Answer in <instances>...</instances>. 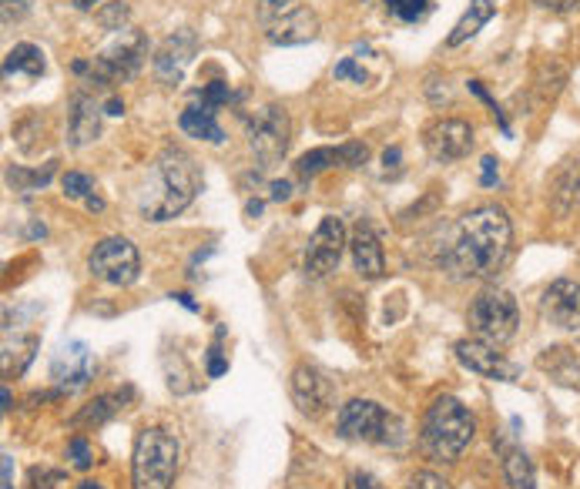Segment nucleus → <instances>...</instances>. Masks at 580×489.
I'll list each match as a JSON object with an SVG mask.
<instances>
[{"mask_svg": "<svg viewBox=\"0 0 580 489\" xmlns=\"http://www.w3.org/2000/svg\"><path fill=\"white\" fill-rule=\"evenodd\" d=\"M172 298H179V302H182V305H185L189 312H198V302H195V298H192L189 292H179V295H172Z\"/></svg>", "mask_w": 580, "mask_h": 489, "instance_id": "a18cd8bd", "label": "nucleus"}, {"mask_svg": "<svg viewBox=\"0 0 580 489\" xmlns=\"http://www.w3.org/2000/svg\"><path fill=\"white\" fill-rule=\"evenodd\" d=\"M383 165H386V169H393V172L399 169V148H389V151L383 154Z\"/></svg>", "mask_w": 580, "mask_h": 489, "instance_id": "c03bdc74", "label": "nucleus"}, {"mask_svg": "<svg viewBox=\"0 0 580 489\" xmlns=\"http://www.w3.org/2000/svg\"><path fill=\"white\" fill-rule=\"evenodd\" d=\"M346 249H350L346 225L336 215H325L319 221V228L312 231L309 244H305V259H302L305 275L309 279H325L329 272H336V265H340Z\"/></svg>", "mask_w": 580, "mask_h": 489, "instance_id": "9d476101", "label": "nucleus"}, {"mask_svg": "<svg viewBox=\"0 0 580 489\" xmlns=\"http://www.w3.org/2000/svg\"><path fill=\"white\" fill-rule=\"evenodd\" d=\"M4 489H14V459L4 453Z\"/></svg>", "mask_w": 580, "mask_h": 489, "instance_id": "37998d69", "label": "nucleus"}, {"mask_svg": "<svg viewBox=\"0 0 580 489\" xmlns=\"http://www.w3.org/2000/svg\"><path fill=\"white\" fill-rule=\"evenodd\" d=\"M67 134H71V144L74 148H85L92 144L98 134H101V105L85 95V91H77L71 98V124H67Z\"/></svg>", "mask_w": 580, "mask_h": 489, "instance_id": "aec40b11", "label": "nucleus"}, {"mask_svg": "<svg viewBox=\"0 0 580 489\" xmlns=\"http://www.w3.org/2000/svg\"><path fill=\"white\" fill-rule=\"evenodd\" d=\"M67 459L74 463V469H88L92 463H95V453H92V446H88V439H71V446H67Z\"/></svg>", "mask_w": 580, "mask_h": 489, "instance_id": "2f4dec72", "label": "nucleus"}, {"mask_svg": "<svg viewBox=\"0 0 580 489\" xmlns=\"http://www.w3.org/2000/svg\"><path fill=\"white\" fill-rule=\"evenodd\" d=\"M292 195V185L289 182H272V202H286Z\"/></svg>", "mask_w": 580, "mask_h": 489, "instance_id": "79ce46f5", "label": "nucleus"}, {"mask_svg": "<svg viewBox=\"0 0 580 489\" xmlns=\"http://www.w3.org/2000/svg\"><path fill=\"white\" fill-rule=\"evenodd\" d=\"M179 472V439L158 426L141 430L131 453V489H172Z\"/></svg>", "mask_w": 580, "mask_h": 489, "instance_id": "20e7f679", "label": "nucleus"}, {"mask_svg": "<svg viewBox=\"0 0 580 489\" xmlns=\"http://www.w3.org/2000/svg\"><path fill=\"white\" fill-rule=\"evenodd\" d=\"M386 11L402 24H420L430 14V0H386Z\"/></svg>", "mask_w": 580, "mask_h": 489, "instance_id": "bb28decb", "label": "nucleus"}, {"mask_svg": "<svg viewBox=\"0 0 580 489\" xmlns=\"http://www.w3.org/2000/svg\"><path fill=\"white\" fill-rule=\"evenodd\" d=\"M144 57H148V41L138 31H121V37L111 47H105L92 61H77L74 70L77 74H88L92 85L98 80V85L111 88V85H118V80L135 77L138 67L144 64Z\"/></svg>", "mask_w": 580, "mask_h": 489, "instance_id": "423d86ee", "label": "nucleus"}, {"mask_svg": "<svg viewBox=\"0 0 580 489\" xmlns=\"http://www.w3.org/2000/svg\"><path fill=\"white\" fill-rule=\"evenodd\" d=\"M493 14H496V8H493V0H470V8L463 11V18L457 21V28L450 31V37H447V44L450 47H460V44H466L483 24H490L493 21Z\"/></svg>", "mask_w": 580, "mask_h": 489, "instance_id": "a878e982", "label": "nucleus"}, {"mask_svg": "<svg viewBox=\"0 0 580 489\" xmlns=\"http://www.w3.org/2000/svg\"><path fill=\"white\" fill-rule=\"evenodd\" d=\"M105 115H115V118H118V115H125V101L111 98V101H108V111H105Z\"/></svg>", "mask_w": 580, "mask_h": 489, "instance_id": "49530a36", "label": "nucleus"}, {"mask_svg": "<svg viewBox=\"0 0 580 489\" xmlns=\"http://www.w3.org/2000/svg\"><path fill=\"white\" fill-rule=\"evenodd\" d=\"M540 369H544L554 382L567 385V389H580V362H577V356H573L570 349H563V346L547 349V352L540 356Z\"/></svg>", "mask_w": 580, "mask_h": 489, "instance_id": "b1692460", "label": "nucleus"}, {"mask_svg": "<svg viewBox=\"0 0 580 489\" xmlns=\"http://www.w3.org/2000/svg\"><path fill=\"white\" fill-rule=\"evenodd\" d=\"M457 359L476 372L480 379H493V382H517L520 366L511 362L504 352H496V346L483 343V339H463L457 343Z\"/></svg>", "mask_w": 580, "mask_h": 489, "instance_id": "2eb2a0df", "label": "nucleus"}, {"mask_svg": "<svg viewBox=\"0 0 580 489\" xmlns=\"http://www.w3.org/2000/svg\"><path fill=\"white\" fill-rule=\"evenodd\" d=\"M501 459H504V479L511 489H537V472L530 456L520 446L501 443Z\"/></svg>", "mask_w": 580, "mask_h": 489, "instance_id": "393cba45", "label": "nucleus"}, {"mask_svg": "<svg viewBox=\"0 0 580 489\" xmlns=\"http://www.w3.org/2000/svg\"><path fill=\"white\" fill-rule=\"evenodd\" d=\"M537 4H540L544 11H554V14H567V11L580 8V0H537Z\"/></svg>", "mask_w": 580, "mask_h": 489, "instance_id": "58836bf2", "label": "nucleus"}, {"mask_svg": "<svg viewBox=\"0 0 580 489\" xmlns=\"http://www.w3.org/2000/svg\"><path fill=\"white\" fill-rule=\"evenodd\" d=\"M289 4H292V0H259V18H262V24H269L272 18L286 14Z\"/></svg>", "mask_w": 580, "mask_h": 489, "instance_id": "c9c22d12", "label": "nucleus"}, {"mask_svg": "<svg viewBox=\"0 0 580 489\" xmlns=\"http://www.w3.org/2000/svg\"><path fill=\"white\" fill-rule=\"evenodd\" d=\"M195 54H198V34L195 31L182 28V31L169 34L161 41V47L154 51V61H151L154 77L169 88L182 85V77H185L189 64L195 61Z\"/></svg>", "mask_w": 580, "mask_h": 489, "instance_id": "9b49d317", "label": "nucleus"}, {"mask_svg": "<svg viewBox=\"0 0 580 489\" xmlns=\"http://www.w3.org/2000/svg\"><path fill=\"white\" fill-rule=\"evenodd\" d=\"M540 312H544V318L554 325V329L577 333L580 329V282H573V279L550 282L544 289Z\"/></svg>", "mask_w": 580, "mask_h": 489, "instance_id": "dca6fc26", "label": "nucleus"}, {"mask_svg": "<svg viewBox=\"0 0 580 489\" xmlns=\"http://www.w3.org/2000/svg\"><path fill=\"white\" fill-rule=\"evenodd\" d=\"M95 352L85 343H61L51 359V379L61 392H80L95 379Z\"/></svg>", "mask_w": 580, "mask_h": 489, "instance_id": "f8f14e48", "label": "nucleus"}, {"mask_svg": "<svg viewBox=\"0 0 580 489\" xmlns=\"http://www.w3.org/2000/svg\"><path fill=\"white\" fill-rule=\"evenodd\" d=\"M409 489H450L443 476L430 472V469H420V472H412L409 476Z\"/></svg>", "mask_w": 580, "mask_h": 489, "instance_id": "f704fd0d", "label": "nucleus"}, {"mask_svg": "<svg viewBox=\"0 0 580 489\" xmlns=\"http://www.w3.org/2000/svg\"><path fill=\"white\" fill-rule=\"evenodd\" d=\"M202 192V169L182 148H164L148 172V182L138 195V211L148 221H169L182 215Z\"/></svg>", "mask_w": 580, "mask_h": 489, "instance_id": "f03ea898", "label": "nucleus"}, {"mask_svg": "<svg viewBox=\"0 0 580 489\" xmlns=\"http://www.w3.org/2000/svg\"><path fill=\"white\" fill-rule=\"evenodd\" d=\"M128 18H131V11H128L125 0H118V4H108V8L98 11V24H101L105 31H125Z\"/></svg>", "mask_w": 580, "mask_h": 489, "instance_id": "cd10ccee", "label": "nucleus"}, {"mask_svg": "<svg viewBox=\"0 0 580 489\" xmlns=\"http://www.w3.org/2000/svg\"><path fill=\"white\" fill-rule=\"evenodd\" d=\"M179 128L189 134V138H198V141H212V144H222L225 141V131L218 124V108L205 105V101H192L182 115H179Z\"/></svg>", "mask_w": 580, "mask_h": 489, "instance_id": "412c9836", "label": "nucleus"}, {"mask_svg": "<svg viewBox=\"0 0 580 489\" xmlns=\"http://www.w3.org/2000/svg\"><path fill=\"white\" fill-rule=\"evenodd\" d=\"M47 70V61H44V51L37 44H18L8 51L4 57V80H14V77H41Z\"/></svg>", "mask_w": 580, "mask_h": 489, "instance_id": "4be33fe9", "label": "nucleus"}, {"mask_svg": "<svg viewBox=\"0 0 580 489\" xmlns=\"http://www.w3.org/2000/svg\"><path fill=\"white\" fill-rule=\"evenodd\" d=\"M423 446L433 459L453 463L476 436V420L466 405L453 395L433 399V405L423 416Z\"/></svg>", "mask_w": 580, "mask_h": 489, "instance_id": "7ed1b4c3", "label": "nucleus"}, {"mask_svg": "<svg viewBox=\"0 0 580 489\" xmlns=\"http://www.w3.org/2000/svg\"><path fill=\"white\" fill-rule=\"evenodd\" d=\"M480 165H483V178H480V185H483V188L496 185V157H490V154H486V157L480 161Z\"/></svg>", "mask_w": 580, "mask_h": 489, "instance_id": "a19ab883", "label": "nucleus"}, {"mask_svg": "<svg viewBox=\"0 0 580 489\" xmlns=\"http://www.w3.org/2000/svg\"><path fill=\"white\" fill-rule=\"evenodd\" d=\"M61 188H64V195L67 198H88L92 195V178L88 175H80V172H67L64 178H61Z\"/></svg>", "mask_w": 580, "mask_h": 489, "instance_id": "c756f323", "label": "nucleus"}, {"mask_svg": "<svg viewBox=\"0 0 580 489\" xmlns=\"http://www.w3.org/2000/svg\"><path fill=\"white\" fill-rule=\"evenodd\" d=\"M292 402L299 405L302 416H325L336 402V385L322 369L315 366H296L292 372Z\"/></svg>", "mask_w": 580, "mask_h": 489, "instance_id": "ddd939ff", "label": "nucleus"}, {"mask_svg": "<svg viewBox=\"0 0 580 489\" xmlns=\"http://www.w3.org/2000/svg\"><path fill=\"white\" fill-rule=\"evenodd\" d=\"M366 154L369 151L359 141L343 144V148H315V151H309V154H302L296 161V172H299V178H315V175H322L325 169H333V165L356 169V165H363V161H366Z\"/></svg>", "mask_w": 580, "mask_h": 489, "instance_id": "a211bd4d", "label": "nucleus"}, {"mask_svg": "<svg viewBox=\"0 0 580 489\" xmlns=\"http://www.w3.org/2000/svg\"><path fill=\"white\" fill-rule=\"evenodd\" d=\"M51 175H54V161L44 169V172H21V169H11V182L14 185H21L24 192L28 188H34V185H47L51 182Z\"/></svg>", "mask_w": 580, "mask_h": 489, "instance_id": "7c9ffc66", "label": "nucleus"}, {"mask_svg": "<svg viewBox=\"0 0 580 489\" xmlns=\"http://www.w3.org/2000/svg\"><path fill=\"white\" fill-rule=\"evenodd\" d=\"M77 489H105V486H101V482H80Z\"/></svg>", "mask_w": 580, "mask_h": 489, "instance_id": "8fccbe9b", "label": "nucleus"}, {"mask_svg": "<svg viewBox=\"0 0 580 489\" xmlns=\"http://www.w3.org/2000/svg\"><path fill=\"white\" fill-rule=\"evenodd\" d=\"M95 4H101V0H74V8H77V11H92Z\"/></svg>", "mask_w": 580, "mask_h": 489, "instance_id": "09e8293b", "label": "nucleus"}, {"mask_svg": "<svg viewBox=\"0 0 580 489\" xmlns=\"http://www.w3.org/2000/svg\"><path fill=\"white\" fill-rule=\"evenodd\" d=\"M514 249V225L501 205H480L466 211L443 252L447 272L457 279H493L511 259Z\"/></svg>", "mask_w": 580, "mask_h": 489, "instance_id": "f257e3e1", "label": "nucleus"}, {"mask_svg": "<svg viewBox=\"0 0 580 489\" xmlns=\"http://www.w3.org/2000/svg\"><path fill=\"white\" fill-rule=\"evenodd\" d=\"M88 269H92V275L98 282L125 289V285H131L138 279L141 259H138V249L128 238L115 235V238H105V241L95 244V252L88 259Z\"/></svg>", "mask_w": 580, "mask_h": 489, "instance_id": "1a4fd4ad", "label": "nucleus"}, {"mask_svg": "<svg viewBox=\"0 0 580 489\" xmlns=\"http://www.w3.org/2000/svg\"><path fill=\"white\" fill-rule=\"evenodd\" d=\"M315 37H319V18L309 8H289L286 14H279L266 24V41L276 47H296V44H309Z\"/></svg>", "mask_w": 580, "mask_h": 489, "instance_id": "f3484780", "label": "nucleus"}, {"mask_svg": "<svg viewBox=\"0 0 580 489\" xmlns=\"http://www.w3.org/2000/svg\"><path fill=\"white\" fill-rule=\"evenodd\" d=\"M423 148L433 161L440 165H450V161H460L470 154L473 148V128L463 118H437L427 131H423Z\"/></svg>", "mask_w": 580, "mask_h": 489, "instance_id": "4468645a", "label": "nucleus"}, {"mask_svg": "<svg viewBox=\"0 0 580 489\" xmlns=\"http://www.w3.org/2000/svg\"><path fill=\"white\" fill-rule=\"evenodd\" d=\"M517 325H520V308L507 289H486L473 298L470 329L476 339L490 346H504L517 336Z\"/></svg>", "mask_w": 580, "mask_h": 489, "instance_id": "39448f33", "label": "nucleus"}, {"mask_svg": "<svg viewBox=\"0 0 580 489\" xmlns=\"http://www.w3.org/2000/svg\"><path fill=\"white\" fill-rule=\"evenodd\" d=\"M245 134H248V148L259 157L262 169H272L286 157L289 141H292V121L286 115V108L279 105H262L248 115L245 121Z\"/></svg>", "mask_w": 580, "mask_h": 489, "instance_id": "0eeeda50", "label": "nucleus"}, {"mask_svg": "<svg viewBox=\"0 0 580 489\" xmlns=\"http://www.w3.org/2000/svg\"><path fill=\"white\" fill-rule=\"evenodd\" d=\"M350 252H353V265L363 279H383L386 272V259H383V244L373 231L369 221H359L353 228V238H350Z\"/></svg>", "mask_w": 580, "mask_h": 489, "instance_id": "6ab92c4d", "label": "nucleus"}, {"mask_svg": "<svg viewBox=\"0 0 580 489\" xmlns=\"http://www.w3.org/2000/svg\"><path fill=\"white\" fill-rule=\"evenodd\" d=\"M34 0H0V14H4V24H18L28 18Z\"/></svg>", "mask_w": 580, "mask_h": 489, "instance_id": "473e14b6", "label": "nucleus"}, {"mask_svg": "<svg viewBox=\"0 0 580 489\" xmlns=\"http://www.w3.org/2000/svg\"><path fill=\"white\" fill-rule=\"evenodd\" d=\"M340 436L353 439V443H379L386 446L389 439H396L393 433L399 430V423L383 410L373 399H353L340 410Z\"/></svg>", "mask_w": 580, "mask_h": 489, "instance_id": "6e6552de", "label": "nucleus"}, {"mask_svg": "<svg viewBox=\"0 0 580 489\" xmlns=\"http://www.w3.org/2000/svg\"><path fill=\"white\" fill-rule=\"evenodd\" d=\"M198 101L212 105V108H225L232 101V88L225 85V80H212V85H205L202 91H195Z\"/></svg>", "mask_w": 580, "mask_h": 489, "instance_id": "c85d7f7f", "label": "nucleus"}, {"mask_svg": "<svg viewBox=\"0 0 580 489\" xmlns=\"http://www.w3.org/2000/svg\"><path fill=\"white\" fill-rule=\"evenodd\" d=\"M85 205H88L92 211H101V208H105V202H101L98 195H88V198H85Z\"/></svg>", "mask_w": 580, "mask_h": 489, "instance_id": "de8ad7c7", "label": "nucleus"}, {"mask_svg": "<svg viewBox=\"0 0 580 489\" xmlns=\"http://www.w3.org/2000/svg\"><path fill=\"white\" fill-rule=\"evenodd\" d=\"M131 395V389L128 392H108V395H98L92 405H85L74 420H71V426L74 430H85V426H105L108 420H115L121 410H125V399Z\"/></svg>", "mask_w": 580, "mask_h": 489, "instance_id": "5701e85b", "label": "nucleus"}, {"mask_svg": "<svg viewBox=\"0 0 580 489\" xmlns=\"http://www.w3.org/2000/svg\"><path fill=\"white\" fill-rule=\"evenodd\" d=\"M333 74H336V80H356V85H366V80H369V74L353 57H343Z\"/></svg>", "mask_w": 580, "mask_h": 489, "instance_id": "72a5a7b5", "label": "nucleus"}, {"mask_svg": "<svg viewBox=\"0 0 580 489\" xmlns=\"http://www.w3.org/2000/svg\"><path fill=\"white\" fill-rule=\"evenodd\" d=\"M64 476L54 472V469H31V489H54V482H61Z\"/></svg>", "mask_w": 580, "mask_h": 489, "instance_id": "e433bc0d", "label": "nucleus"}, {"mask_svg": "<svg viewBox=\"0 0 580 489\" xmlns=\"http://www.w3.org/2000/svg\"><path fill=\"white\" fill-rule=\"evenodd\" d=\"M350 489H386L373 472H356L353 479H350Z\"/></svg>", "mask_w": 580, "mask_h": 489, "instance_id": "ea45409f", "label": "nucleus"}, {"mask_svg": "<svg viewBox=\"0 0 580 489\" xmlns=\"http://www.w3.org/2000/svg\"><path fill=\"white\" fill-rule=\"evenodd\" d=\"M225 369H228V362H225L222 349H218V346H212V349H208V376H212V379H218V376H225Z\"/></svg>", "mask_w": 580, "mask_h": 489, "instance_id": "4c0bfd02", "label": "nucleus"}]
</instances>
